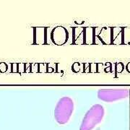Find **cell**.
<instances>
[{
  "mask_svg": "<svg viewBox=\"0 0 130 130\" xmlns=\"http://www.w3.org/2000/svg\"><path fill=\"white\" fill-rule=\"evenodd\" d=\"M123 44L130 45V28H123Z\"/></svg>",
  "mask_w": 130,
  "mask_h": 130,
  "instance_id": "obj_8",
  "label": "cell"
},
{
  "mask_svg": "<svg viewBox=\"0 0 130 130\" xmlns=\"http://www.w3.org/2000/svg\"><path fill=\"white\" fill-rule=\"evenodd\" d=\"M51 42L56 45H64L72 43V28L58 26L52 29L51 33Z\"/></svg>",
  "mask_w": 130,
  "mask_h": 130,
  "instance_id": "obj_4",
  "label": "cell"
},
{
  "mask_svg": "<svg viewBox=\"0 0 130 130\" xmlns=\"http://www.w3.org/2000/svg\"><path fill=\"white\" fill-rule=\"evenodd\" d=\"M111 44H123V28H112Z\"/></svg>",
  "mask_w": 130,
  "mask_h": 130,
  "instance_id": "obj_7",
  "label": "cell"
},
{
  "mask_svg": "<svg viewBox=\"0 0 130 130\" xmlns=\"http://www.w3.org/2000/svg\"><path fill=\"white\" fill-rule=\"evenodd\" d=\"M112 28H97L93 29V38L99 40L98 44H111Z\"/></svg>",
  "mask_w": 130,
  "mask_h": 130,
  "instance_id": "obj_5",
  "label": "cell"
},
{
  "mask_svg": "<svg viewBox=\"0 0 130 130\" xmlns=\"http://www.w3.org/2000/svg\"><path fill=\"white\" fill-rule=\"evenodd\" d=\"M129 92V89H100L97 95L104 102L111 103L128 98Z\"/></svg>",
  "mask_w": 130,
  "mask_h": 130,
  "instance_id": "obj_3",
  "label": "cell"
},
{
  "mask_svg": "<svg viewBox=\"0 0 130 130\" xmlns=\"http://www.w3.org/2000/svg\"><path fill=\"white\" fill-rule=\"evenodd\" d=\"M126 70H127V71H128L129 72H130V63L129 64H128V65L126 66Z\"/></svg>",
  "mask_w": 130,
  "mask_h": 130,
  "instance_id": "obj_9",
  "label": "cell"
},
{
  "mask_svg": "<svg viewBox=\"0 0 130 130\" xmlns=\"http://www.w3.org/2000/svg\"><path fill=\"white\" fill-rule=\"evenodd\" d=\"M74 111V102L72 98L63 97L59 100L54 109V118L56 122L63 125L70 121Z\"/></svg>",
  "mask_w": 130,
  "mask_h": 130,
  "instance_id": "obj_2",
  "label": "cell"
},
{
  "mask_svg": "<svg viewBox=\"0 0 130 130\" xmlns=\"http://www.w3.org/2000/svg\"><path fill=\"white\" fill-rule=\"evenodd\" d=\"M72 43L75 44H83L85 43V28H72Z\"/></svg>",
  "mask_w": 130,
  "mask_h": 130,
  "instance_id": "obj_6",
  "label": "cell"
},
{
  "mask_svg": "<svg viewBox=\"0 0 130 130\" xmlns=\"http://www.w3.org/2000/svg\"><path fill=\"white\" fill-rule=\"evenodd\" d=\"M105 114V109L101 104H95L91 107L84 116L79 130H93L102 121Z\"/></svg>",
  "mask_w": 130,
  "mask_h": 130,
  "instance_id": "obj_1",
  "label": "cell"
}]
</instances>
